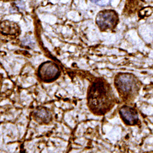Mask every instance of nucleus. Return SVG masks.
Here are the masks:
<instances>
[{
    "label": "nucleus",
    "instance_id": "1",
    "mask_svg": "<svg viewBox=\"0 0 153 153\" xmlns=\"http://www.w3.org/2000/svg\"><path fill=\"white\" fill-rule=\"evenodd\" d=\"M110 88L102 82L95 83L91 86L89 93V104L90 108L94 109V112H106L110 107L111 93Z\"/></svg>",
    "mask_w": 153,
    "mask_h": 153
},
{
    "label": "nucleus",
    "instance_id": "2",
    "mask_svg": "<svg viewBox=\"0 0 153 153\" xmlns=\"http://www.w3.org/2000/svg\"><path fill=\"white\" fill-rule=\"evenodd\" d=\"M118 21V17L113 10L102 11L96 17V23L100 29L103 30H110L114 27Z\"/></svg>",
    "mask_w": 153,
    "mask_h": 153
},
{
    "label": "nucleus",
    "instance_id": "3",
    "mask_svg": "<svg viewBox=\"0 0 153 153\" xmlns=\"http://www.w3.org/2000/svg\"><path fill=\"white\" fill-rule=\"evenodd\" d=\"M38 75L42 81L50 82L58 77L59 70L55 64L52 62H46L40 66L38 71Z\"/></svg>",
    "mask_w": 153,
    "mask_h": 153
},
{
    "label": "nucleus",
    "instance_id": "4",
    "mask_svg": "<svg viewBox=\"0 0 153 153\" xmlns=\"http://www.w3.org/2000/svg\"><path fill=\"white\" fill-rule=\"evenodd\" d=\"M135 80L129 74L120 75L116 79L115 84L118 90L123 93H129L134 86Z\"/></svg>",
    "mask_w": 153,
    "mask_h": 153
},
{
    "label": "nucleus",
    "instance_id": "5",
    "mask_svg": "<svg viewBox=\"0 0 153 153\" xmlns=\"http://www.w3.org/2000/svg\"><path fill=\"white\" fill-rule=\"evenodd\" d=\"M120 113L124 121L127 124L133 125L138 121V114L133 108L124 106L121 108Z\"/></svg>",
    "mask_w": 153,
    "mask_h": 153
},
{
    "label": "nucleus",
    "instance_id": "6",
    "mask_svg": "<svg viewBox=\"0 0 153 153\" xmlns=\"http://www.w3.org/2000/svg\"><path fill=\"white\" fill-rule=\"evenodd\" d=\"M36 120L39 123H47L51 118V114L48 110L44 108H38L34 113Z\"/></svg>",
    "mask_w": 153,
    "mask_h": 153
},
{
    "label": "nucleus",
    "instance_id": "7",
    "mask_svg": "<svg viewBox=\"0 0 153 153\" xmlns=\"http://www.w3.org/2000/svg\"><path fill=\"white\" fill-rule=\"evenodd\" d=\"M91 1L99 6H105L110 2V0H91Z\"/></svg>",
    "mask_w": 153,
    "mask_h": 153
}]
</instances>
